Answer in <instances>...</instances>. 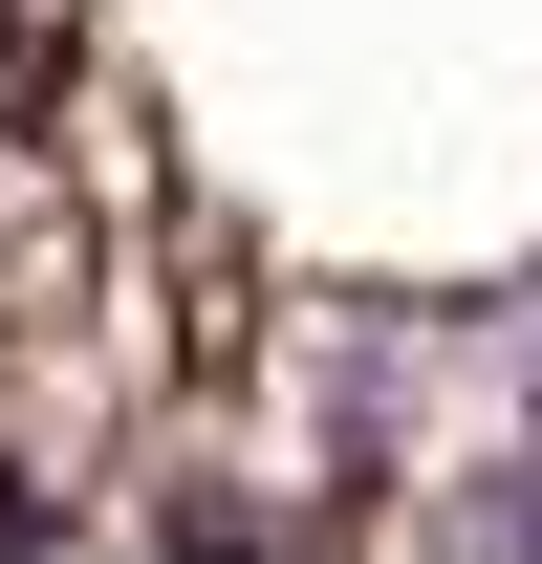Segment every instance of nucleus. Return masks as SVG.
<instances>
[{"label": "nucleus", "mask_w": 542, "mask_h": 564, "mask_svg": "<svg viewBox=\"0 0 542 564\" xmlns=\"http://www.w3.org/2000/svg\"><path fill=\"white\" fill-rule=\"evenodd\" d=\"M456 564H542V413H521V434L456 478Z\"/></svg>", "instance_id": "f257e3e1"}]
</instances>
